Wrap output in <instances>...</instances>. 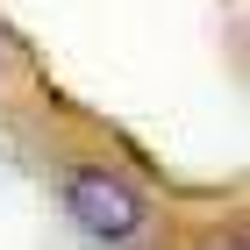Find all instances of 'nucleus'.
Wrapping results in <instances>:
<instances>
[{"label":"nucleus","instance_id":"obj_1","mask_svg":"<svg viewBox=\"0 0 250 250\" xmlns=\"http://www.w3.org/2000/svg\"><path fill=\"white\" fill-rule=\"evenodd\" d=\"M64 214L93 243H136L150 222V200L115 172V165H72L64 172Z\"/></svg>","mask_w":250,"mask_h":250}]
</instances>
